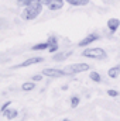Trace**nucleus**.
I'll list each match as a JSON object with an SVG mask.
<instances>
[{
    "instance_id": "nucleus-1",
    "label": "nucleus",
    "mask_w": 120,
    "mask_h": 121,
    "mask_svg": "<svg viewBox=\"0 0 120 121\" xmlns=\"http://www.w3.org/2000/svg\"><path fill=\"white\" fill-rule=\"evenodd\" d=\"M41 11H42V4L35 1V3H32L30 6L24 7V10L21 11V18L23 20H27V21L34 20V18H37L40 16Z\"/></svg>"
},
{
    "instance_id": "nucleus-15",
    "label": "nucleus",
    "mask_w": 120,
    "mask_h": 121,
    "mask_svg": "<svg viewBox=\"0 0 120 121\" xmlns=\"http://www.w3.org/2000/svg\"><path fill=\"white\" fill-rule=\"evenodd\" d=\"M119 73H120L119 68H112V69H109V72H107V75H109L110 78H113V79H116V78L119 76Z\"/></svg>"
},
{
    "instance_id": "nucleus-14",
    "label": "nucleus",
    "mask_w": 120,
    "mask_h": 121,
    "mask_svg": "<svg viewBox=\"0 0 120 121\" xmlns=\"http://www.w3.org/2000/svg\"><path fill=\"white\" fill-rule=\"evenodd\" d=\"M32 3H35V0H17V6L18 7H27V6H30Z\"/></svg>"
},
{
    "instance_id": "nucleus-5",
    "label": "nucleus",
    "mask_w": 120,
    "mask_h": 121,
    "mask_svg": "<svg viewBox=\"0 0 120 121\" xmlns=\"http://www.w3.org/2000/svg\"><path fill=\"white\" fill-rule=\"evenodd\" d=\"M96 39H99V34H96V32H92V34H89V35H86L82 41H79V47H86V45H89V44H92V42H95Z\"/></svg>"
},
{
    "instance_id": "nucleus-22",
    "label": "nucleus",
    "mask_w": 120,
    "mask_h": 121,
    "mask_svg": "<svg viewBox=\"0 0 120 121\" xmlns=\"http://www.w3.org/2000/svg\"><path fill=\"white\" fill-rule=\"evenodd\" d=\"M35 1L37 3H41V4H47V6L51 3V0H35Z\"/></svg>"
},
{
    "instance_id": "nucleus-25",
    "label": "nucleus",
    "mask_w": 120,
    "mask_h": 121,
    "mask_svg": "<svg viewBox=\"0 0 120 121\" xmlns=\"http://www.w3.org/2000/svg\"><path fill=\"white\" fill-rule=\"evenodd\" d=\"M119 70H120V66H119Z\"/></svg>"
},
{
    "instance_id": "nucleus-16",
    "label": "nucleus",
    "mask_w": 120,
    "mask_h": 121,
    "mask_svg": "<svg viewBox=\"0 0 120 121\" xmlns=\"http://www.w3.org/2000/svg\"><path fill=\"white\" fill-rule=\"evenodd\" d=\"M89 78H90V80H93V82H96V83H99V82L102 80V78H100V75H99L97 72H90Z\"/></svg>"
},
{
    "instance_id": "nucleus-18",
    "label": "nucleus",
    "mask_w": 120,
    "mask_h": 121,
    "mask_svg": "<svg viewBox=\"0 0 120 121\" xmlns=\"http://www.w3.org/2000/svg\"><path fill=\"white\" fill-rule=\"evenodd\" d=\"M78 104H79V97H75V96H74V97L71 99V106L75 108V107H78Z\"/></svg>"
},
{
    "instance_id": "nucleus-10",
    "label": "nucleus",
    "mask_w": 120,
    "mask_h": 121,
    "mask_svg": "<svg viewBox=\"0 0 120 121\" xmlns=\"http://www.w3.org/2000/svg\"><path fill=\"white\" fill-rule=\"evenodd\" d=\"M72 54V51H66V52H61V54H57V55H54L52 56V59L55 60V62H60V60H65L69 55Z\"/></svg>"
},
{
    "instance_id": "nucleus-12",
    "label": "nucleus",
    "mask_w": 120,
    "mask_h": 121,
    "mask_svg": "<svg viewBox=\"0 0 120 121\" xmlns=\"http://www.w3.org/2000/svg\"><path fill=\"white\" fill-rule=\"evenodd\" d=\"M34 87H35V83H34V82H26V83H23V86H21V90L30 91V90H32Z\"/></svg>"
},
{
    "instance_id": "nucleus-3",
    "label": "nucleus",
    "mask_w": 120,
    "mask_h": 121,
    "mask_svg": "<svg viewBox=\"0 0 120 121\" xmlns=\"http://www.w3.org/2000/svg\"><path fill=\"white\" fill-rule=\"evenodd\" d=\"M86 70H89L88 63H75V65L66 66V69H65L66 73H81V72H86Z\"/></svg>"
},
{
    "instance_id": "nucleus-9",
    "label": "nucleus",
    "mask_w": 120,
    "mask_h": 121,
    "mask_svg": "<svg viewBox=\"0 0 120 121\" xmlns=\"http://www.w3.org/2000/svg\"><path fill=\"white\" fill-rule=\"evenodd\" d=\"M3 114H4V117L6 118H9V120H13V118H16L17 117V110H13V108H6L4 111H3Z\"/></svg>"
},
{
    "instance_id": "nucleus-21",
    "label": "nucleus",
    "mask_w": 120,
    "mask_h": 121,
    "mask_svg": "<svg viewBox=\"0 0 120 121\" xmlns=\"http://www.w3.org/2000/svg\"><path fill=\"white\" fill-rule=\"evenodd\" d=\"M41 79H42L41 75H34V76H32V80H34V82H38V80H41Z\"/></svg>"
},
{
    "instance_id": "nucleus-4",
    "label": "nucleus",
    "mask_w": 120,
    "mask_h": 121,
    "mask_svg": "<svg viewBox=\"0 0 120 121\" xmlns=\"http://www.w3.org/2000/svg\"><path fill=\"white\" fill-rule=\"evenodd\" d=\"M42 75L45 76H50V78H62L66 75V72L61 70V69H52V68H47L42 70Z\"/></svg>"
},
{
    "instance_id": "nucleus-19",
    "label": "nucleus",
    "mask_w": 120,
    "mask_h": 121,
    "mask_svg": "<svg viewBox=\"0 0 120 121\" xmlns=\"http://www.w3.org/2000/svg\"><path fill=\"white\" fill-rule=\"evenodd\" d=\"M107 94H109L110 97H116V96H119V91L113 90V89H109V90H107Z\"/></svg>"
},
{
    "instance_id": "nucleus-20",
    "label": "nucleus",
    "mask_w": 120,
    "mask_h": 121,
    "mask_svg": "<svg viewBox=\"0 0 120 121\" xmlns=\"http://www.w3.org/2000/svg\"><path fill=\"white\" fill-rule=\"evenodd\" d=\"M47 42H48V45H50V44H57V38H55V37H50Z\"/></svg>"
},
{
    "instance_id": "nucleus-11",
    "label": "nucleus",
    "mask_w": 120,
    "mask_h": 121,
    "mask_svg": "<svg viewBox=\"0 0 120 121\" xmlns=\"http://www.w3.org/2000/svg\"><path fill=\"white\" fill-rule=\"evenodd\" d=\"M64 1H66L71 6H88L89 4V0H64Z\"/></svg>"
},
{
    "instance_id": "nucleus-17",
    "label": "nucleus",
    "mask_w": 120,
    "mask_h": 121,
    "mask_svg": "<svg viewBox=\"0 0 120 121\" xmlns=\"http://www.w3.org/2000/svg\"><path fill=\"white\" fill-rule=\"evenodd\" d=\"M47 49H48L51 54H52V52H57V51H58V44H50Z\"/></svg>"
},
{
    "instance_id": "nucleus-8",
    "label": "nucleus",
    "mask_w": 120,
    "mask_h": 121,
    "mask_svg": "<svg viewBox=\"0 0 120 121\" xmlns=\"http://www.w3.org/2000/svg\"><path fill=\"white\" fill-rule=\"evenodd\" d=\"M64 7V0H51V3L48 4V9L55 11V10H60Z\"/></svg>"
},
{
    "instance_id": "nucleus-2",
    "label": "nucleus",
    "mask_w": 120,
    "mask_h": 121,
    "mask_svg": "<svg viewBox=\"0 0 120 121\" xmlns=\"http://www.w3.org/2000/svg\"><path fill=\"white\" fill-rule=\"evenodd\" d=\"M82 55L86 58H93V59H106L107 58L106 51L102 48H88V49L82 51Z\"/></svg>"
},
{
    "instance_id": "nucleus-24",
    "label": "nucleus",
    "mask_w": 120,
    "mask_h": 121,
    "mask_svg": "<svg viewBox=\"0 0 120 121\" xmlns=\"http://www.w3.org/2000/svg\"><path fill=\"white\" fill-rule=\"evenodd\" d=\"M64 121H71V120H64Z\"/></svg>"
},
{
    "instance_id": "nucleus-23",
    "label": "nucleus",
    "mask_w": 120,
    "mask_h": 121,
    "mask_svg": "<svg viewBox=\"0 0 120 121\" xmlns=\"http://www.w3.org/2000/svg\"><path fill=\"white\" fill-rule=\"evenodd\" d=\"M9 106H10V101H7V103H4V104L1 106V111H4L6 108H9Z\"/></svg>"
},
{
    "instance_id": "nucleus-6",
    "label": "nucleus",
    "mask_w": 120,
    "mask_h": 121,
    "mask_svg": "<svg viewBox=\"0 0 120 121\" xmlns=\"http://www.w3.org/2000/svg\"><path fill=\"white\" fill-rule=\"evenodd\" d=\"M42 60H44V58H41V56H34V58H30V59L21 62V63H20V65H17L16 68H27V66H30V65L40 63V62H42Z\"/></svg>"
},
{
    "instance_id": "nucleus-13",
    "label": "nucleus",
    "mask_w": 120,
    "mask_h": 121,
    "mask_svg": "<svg viewBox=\"0 0 120 121\" xmlns=\"http://www.w3.org/2000/svg\"><path fill=\"white\" fill-rule=\"evenodd\" d=\"M48 48V42H41V44H37L31 48V51H42V49H47Z\"/></svg>"
},
{
    "instance_id": "nucleus-7",
    "label": "nucleus",
    "mask_w": 120,
    "mask_h": 121,
    "mask_svg": "<svg viewBox=\"0 0 120 121\" xmlns=\"http://www.w3.org/2000/svg\"><path fill=\"white\" fill-rule=\"evenodd\" d=\"M107 27H109V30L112 32H115L120 27V20H117V18H109L107 20Z\"/></svg>"
}]
</instances>
